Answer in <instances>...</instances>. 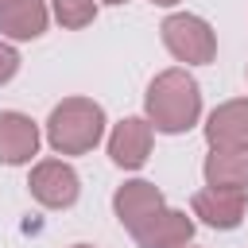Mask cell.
<instances>
[{
	"label": "cell",
	"instance_id": "9a60e30c",
	"mask_svg": "<svg viewBox=\"0 0 248 248\" xmlns=\"http://www.w3.org/2000/svg\"><path fill=\"white\" fill-rule=\"evenodd\" d=\"M151 4H163V8H167V4H178V0H151Z\"/></svg>",
	"mask_w": 248,
	"mask_h": 248
},
{
	"label": "cell",
	"instance_id": "5b68a950",
	"mask_svg": "<svg viewBox=\"0 0 248 248\" xmlns=\"http://www.w3.org/2000/svg\"><path fill=\"white\" fill-rule=\"evenodd\" d=\"M108 155L116 167L124 170H140L151 155V124L140 120V116H128L116 124V132L108 136Z\"/></svg>",
	"mask_w": 248,
	"mask_h": 248
},
{
	"label": "cell",
	"instance_id": "8992f818",
	"mask_svg": "<svg viewBox=\"0 0 248 248\" xmlns=\"http://www.w3.org/2000/svg\"><path fill=\"white\" fill-rule=\"evenodd\" d=\"M213 151H248V101L221 105L205 124Z\"/></svg>",
	"mask_w": 248,
	"mask_h": 248
},
{
	"label": "cell",
	"instance_id": "7c38bea8",
	"mask_svg": "<svg viewBox=\"0 0 248 248\" xmlns=\"http://www.w3.org/2000/svg\"><path fill=\"white\" fill-rule=\"evenodd\" d=\"M205 182L217 190H248V151H209Z\"/></svg>",
	"mask_w": 248,
	"mask_h": 248
},
{
	"label": "cell",
	"instance_id": "3957f363",
	"mask_svg": "<svg viewBox=\"0 0 248 248\" xmlns=\"http://www.w3.org/2000/svg\"><path fill=\"white\" fill-rule=\"evenodd\" d=\"M163 43L178 62H209L217 50V39L202 16H167L163 19Z\"/></svg>",
	"mask_w": 248,
	"mask_h": 248
},
{
	"label": "cell",
	"instance_id": "9c48e42d",
	"mask_svg": "<svg viewBox=\"0 0 248 248\" xmlns=\"http://www.w3.org/2000/svg\"><path fill=\"white\" fill-rule=\"evenodd\" d=\"M190 232H194L190 217L163 205V209H159L155 217H147L132 236L140 240V248H182V244L190 240Z\"/></svg>",
	"mask_w": 248,
	"mask_h": 248
},
{
	"label": "cell",
	"instance_id": "7a4b0ae2",
	"mask_svg": "<svg viewBox=\"0 0 248 248\" xmlns=\"http://www.w3.org/2000/svg\"><path fill=\"white\" fill-rule=\"evenodd\" d=\"M101 132H105V112H101V105H93L85 97H70L62 105H54V112L46 120V140L62 155L89 151L101 140Z\"/></svg>",
	"mask_w": 248,
	"mask_h": 248
},
{
	"label": "cell",
	"instance_id": "52a82bcc",
	"mask_svg": "<svg viewBox=\"0 0 248 248\" xmlns=\"http://www.w3.org/2000/svg\"><path fill=\"white\" fill-rule=\"evenodd\" d=\"M244 202H248V190H217V186H205L194 194V213L213 225V229H236L240 217H244Z\"/></svg>",
	"mask_w": 248,
	"mask_h": 248
},
{
	"label": "cell",
	"instance_id": "277c9868",
	"mask_svg": "<svg viewBox=\"0 0 248 248\" xmlns=\"http://www.w3.org/2000/svg\"><path fill=\"white\" fill-rule=\"evenodd\" d=\"M27 186H31V194H35V202L46 205V209H66V205L78 202V174H74V167L62 163V159L39 163V167L31 170V182H27Z\"/></svg>",
	"mask_w": 248,
	"mask_h": 248
},
{
	"label": "cell",
	"instance_id": "4fadbf2b",
	"mask_svg": "<svg viewBox=\"0 0 248 248\" xmlns=\"http://www.w3.org/2000/svg\"><path fill=\"white\" fill-rule=\"evenodd\" d=\"M50 4H54V16H58L62 27H85L97 16V4L93 0H50Z\"/></svg>",
	"mask_w": 248,
	"mask_h": 248
},
{
	"label": "cell",
	"instance_id": "8fae6325",
	"mask_svg": "<svg viewBox=\"0 0 248 248\" xmlns=\"http://www.w3.org/2000/svg\"><path fill=\"white\" fill-rule=\"evenodd\" d=\"M0 27L12 39H39L46 27L43 0H0Z\"/></svg>",
	"mask_w": 248,
	"mask_h": 248
},
{
	"label": "cell",
	"instance_id": "2e32d148",
	"mask_svg": "<svg viewBox=\"0 0 248 248\" xmlns=\"http://www.w3.org/2000/svg\"><path fill=\"white\" fill-rule=\"evenodd\" d=\"M105 4H124V0H105Z\"/></svg>",
	"mask_w": 248,
	"mask_h": 248
},
{
	"label": "cell",
	"instance_id": "e0dca14e",
	"mask_svg": "<svg viewBox=\"0 0 248 248\" xmlns=\"http://www.w3.org/2000/svg\"><path fill=\"white\" fill-rule=\"evenodd\" d=\"M74 248H93V244H74Z\"/></svg>",
	"mask_w": 248,
	"mask_h": 248
},
{
	"label": "cell",
	"instance_id": "5bb4252c",
	"mask_svg": "<svg viewBox=\"0 0 248 248\" xmlns=\"http://www.w3.org/2000/svg\"><path fill=\"white\" fill-rule=\"evenodd\" d=\"M16 70H19V54H16V46L0 43V85H4L8 78H16Z\"/></svg>",
	"mask_w": 248,
	"mask_h": 248
},
{
	"label": "cell",
	"instance_id": "ba28073f",
	"mask_svg": "<svg viewBox=\"0 0 248 248\" xmlns=\"http://www.w3.org/2000/svg\"><path fill=\"white\" fill-rule=\"evenodd\" d=\"M112 205H116L120 225H124L128 232H136L147 217H155V213L163 209V194H159L151 182H124V186L116 190Z\"/></svg>",
	"mask_w": 248,
	"mask_h": 248
},
{
	"label": "cell",
	"instance_id": "30bf717a",
	"mask_svg": "<svg viewBox=\"0 0 248 248\" xmlns=\"http://www.w3.org/2000/svg\"><path fill=\"white\" fill-rule=\"evenodd\" d=\"M39 151V128L23 112H0V163H27Z\"/></svg>",
	"mask_w": 248,
	"mask_h": 248
},
{
	"label": "cell",
	"instance_id": "6da1fadb",
	"mask_svg": "<svg viewBox=\"0 0 248 248\" xmlns=\"http://www.w3.org/2000/svg\"><path fill=\"white\" fill-rule=\"evenodd\" d=\"M202 112V93H198V81L186 74V70H167L151 81L147 89V116H151V128L155 132H186Z\"/></svg>",
	"mask_w": 248,
	"mask_h": 248
}]
</instances>
